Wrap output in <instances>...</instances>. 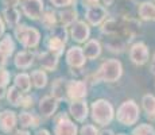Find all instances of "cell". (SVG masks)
Listing matches in <instances>:
<instances>
[{"instance_id":"cell-19","label":"cell","mask_w":155,"mask_h":135,"mask_svg":"<svg viewBox=\"0 0 155 135\" xmlns=\"http://www.w3.org/2000/svg\"><path fill=\"white\" fill-rule=\"evenodd\" d=\"M3 18H4V20H5V23H7L8 27L15 29L16 26H19L20 12L16 10V7L4 8V11H3Z\"/></svg>"},{"instance_id":"cell-26","label":"cell","mask_w":155,"mask_h":135,"mask_svg":"<svg viewBox=\"0 0 155 135\" xmlns=\"http://www.w3.org/2000/svg\"><path fill=\"white\" fill-rule=\"evenodd\" d=\"M142 107L144 110L147 118L151 120H155V96L153 95H144L142 99Z\"/></svg>"},{"instance_id":"cell-34","label":"cell","mask_w":155,"mask_h":135,"mask_svg":"<svg viewBox=\"0 0 155 135\" xmlns=\"http://www.w3.org/2000/svg\"><path fill=\"white\" fill-rule=\"evenodd\" d=\"M50 3H51L54 7H58V8L64 7V8H66V7H69V5H71L73 0H50Z\"/></svg>"},{"instance_id":"cell-8","label":"cell","mask_w":155,"mask_h":135,"mask_svg":"<svg viewBox=\"0 0 155 135\" xmlns=\"http://www.w3.org/2000/svg\"><path fill=\"white\" fill-rule=\"evenodd\" d=\"M130 59L135 65H144L148 61V47L143 42H136L130 49Z\"/></svg>"},{"instance_id":"cell-2","label":"cell","mask_w":155,"mask_h":135,"mask_svg":"<svg viewBox=\"0 0 155 135\" xmlns=\"http://www.w3.org/2000/svg\"><path fill=\"white\" fill-rule=\"evenodd\" d=\"M123 74V66L119 59L111 58L104 61L100 65L99 70L96 73V79L105 83H116Z\"/></svg>"},{"instance_id":"cell-42","label":"cell","mask_w":155,"mask_h":135,"mask_svg":"<svg viewBox=\"0 0 155 135\" xmlns=\"http://www.w3.org/2000/svg\"><path fill=\"white\" fill-rule=\"evenodd\" d=\"M151 72L155 74V54H154V57H153V61H151Z\"/></svg>"},{"instance_id":"cell-17","label":"cell","mask_w":155,"mask_h":135,"mask_svg":"<svg viewBox=\"0 0 155 135\" xmlns=\"http://www.w3.org/2000/svg\"><path fill=\"white\" fill-rule=\"evenodd\" d=\"M103 41L107 49L112 53H121L127 45V41H124L119 35H105L103 34Z\"/></svg>"},{"instance_id":"cell-6","label":"cell","mask_w":155,"mask_h":135,"mask_svg":"<svg viewBox=\"0 0 155 135\" xmlns=\"http://www.w3.org/2000/svg\"><path fill=\"white\" fill-rule=\"evenodd\" d=\"M86 91V84L81 80H70L66 83V96L70 101L84 100L88 93Z\"/></svg>"},{"instance_id":"cell-23","label":"cell","mask_w":155,"mask_h":135,"mask_svg":"<svg viewBox=\"0 0 155 135\" xmlns=\"http://www.w3.org/2000/svg\"><path fill=\"white\" fill-rule=\"evenodd\" d=\"M45 45H46L47 50H50V52H54L57 54H59L61 56L62 53H64V49H65V42L61 41L59 38H57L55 35L50 34L49 37L46 38V41H45Z\"/></svg>"},{"instance_id":"cell-39","label":"cell","mask_w":155,"mask_h":135,"mask_svg":"<svg viewBox=\"0 0 155 135\" xmlns=\"http://www.w3.org/2000/svg\"><path fill=\"white\" fill-rule=\"evenodd\" d=\"M10 135H30V133L26 130H18V131H15L14 134H10Z\"/></svg>"},{"instance_id":"cell-30","label":"cell","mask_w":155,"mask_h":135,"mask_svg":"<svg viewBox=\"0 0 155 135\" xmlns=\"http://www.w3.org/2000/svg\"><path fill=\"white\" fill-rule=\"evenodd\" d=\"M41 20H42V25L46 27V29H54L55 25H57L55 12H54V11H51V10H47L46 12L42 15Z\"/></svg>"},{"instance_id":"cell-41","label":"cell","mask_w":155,"mask_h":135,"mask_svg":"<svg viewBox=\"0 0 155 135\" xmlns=\"http://www.w3.org/2000/svg\"><path fill=\"white\" fill-rule=\"evenodd\" d=\"M101 3H103V5H107V7H109V5H112L113 0H101Z\"/></svg>"},{"instance_id":"cell-25","label":"cell","mask_w":155,"mask_h":135,"mask_svg":"<svg viewBox=\"0 0 155 135\" xmlns=\"http://www.w3.org/2000/svg\"><path fill=\"white\" fill-rule=\"evenodd\" d=\"M23 92L22 91H19V89L16 88V86H10V88L7 89V100H8V103L11 104V106H14V107H22V104H23Z\"/></svg>"},{"instance_id":"cell-27","label":"cell","mask_w":155,"mask_h":135,"mask_svg":"<svg viewBox=\"0 0 155 135\" xmlns=\"http://www.w3.org/2000/svg\"><path fill=\"white\" fill-rule=\"evenodd\" d=\"M30 77H31L32 85H34L37 89H42V88L46 86L47 74H46V72H45L43 69L42 70H41V69H38V70H32L31 74H30Z\"/></svg>"},{"instance_id":"cell-44","label":"cell","mask_w":155,"mask_h":135,"mask_svg":"<svg viewBox=\"0 0 155 135\" xmlns=\"http://www.w3.org/2000/svg\"><path fill=\"white\" fill-rule=\"evenodd\" d=\"M4 95H7V91H5V88H0V99H2Z\"/></svg>"},{"instance_id":"cell-1","label":"cell","mask_w":155,"mask_h":135,"mask_svg":"<svg viewBox=\"0 0 155 135\" xmlns=\"http://www.w3.org/2000/svg\"><path fill=\"white\" fill-rule=\"evenodd\" d=\"M91 116H92V120L96 124L101 126V127H105V126H108L113 120L115 111H113L112 104L108 100L99 99V100H94L92 103Z\"/></svg>"},{"instance_id":"cell-18","label":"cell","mask_w":155,"mask_h":135,"mask_svg":"<svg viewBox=\"0 0 155 135\" xmlns=\"http://www.w3.org/2000/svg\"><path fill=\"white\" fill-rule=\"evenodd\" d=\"M82 50H84V56L86 59H96L101 54V45L99 41L91 39L85 43Z\"/></svg>"},{"instance_id":"cell-15","label":"cell","mask_w":155,"mask_h":135,"mask_svg":"<svg viewBox=\"0 0 155 135\" xmlns=\"http://www.w3.org/2000/svg\"><path fill=\"white\" fill-rule=\"evenodd\" d=\"M58 101L54 96H45L39 101V112L45 118H50L55 113L57 108H58Z\"/></svg>"},{"instance_id":"cell-37","label":"cell","mask_w":155,"mask_h":135,"mask_svg":"<svg viewBox=\"0 0 155 135\" xmlns=\"http://www.w3.org/2000/svg\"><path fill=\"white\" fill-rule=\"evenodd\" d=\"M31 106H32V97L27 96V97L23 99V104H22V107L27 108V107H31Z\"/></svg>"},{"instance_id":"cell-12","label":"cell","mask_w":155,"mask_h":135,"mask_svg":"<svg viewBox=\"0 0 155 135\" xmlns=\"http://www.w3.org/2000/svg\"><path fill=\"white\" fill-rule=\"evenodd\" d=\"M70 35H71V39L76 41L77 43H84V42L89 39L91 29H89V26L86 25L84 20H77L74 25H71Z\"/></svg>"},{"instance_id":"cell-24","label":"cell","mask_w":155,"mask_h":135,"mask_svg":"<svg viewBox=\"0 0 155 135\" xmlns=\"http://www.w3.org/2000/svg\"><path fill=\"white\" fill-rule=\"evenodd\" d=\"M66 80L64 79H57L54 80L51 85V96H54L57 100H64L65 95H66Z\"/></svg>"},{"instance_id":"cell-7","label":"cell","mask_w":155,"mask_h":135,"mask_svg":"<svg viewBox=\"0 0 155 135\" xmlns=\"http://www.w3.org/2000/svg\"><path fill=\"white\" fill-rule=\"evenodd\" d=\"M43 0H22V10L31 20H38L43 15Z\"/></svg>"},{"instance_id":"cell-38","label":"cell","mask_w":155,"mask_h":135,"mask_svg":"<svg viewBox=\"0 0 155 135\" xmlns=\"http://www.w3.org/2000/svg\"><path fill=\"white\" fill-rule=\"evenodd\" d=\"M34 135H51V134H50L49 131L46 130V128H41V130H38Z\"/></svg>"},{"instance_id":"cell-31","label":"cell","mask_w":155,"mask_h":135,"mask_svg":"<svg viewBox=\"0 0 155 135\" xmlns=\"http://www.w3.org/2000/svg\"><path fill=\"white\" fill-rule=\"evenodd\" d=\"M132 135H155V130L150 124H139L132 130Z\"/></svg>"},{"instance_id":"cell-33","label":"cell","mask_w":155,"mask_h":135,"mask_svg":"<svg viewBox=\"0 0 155 135\" xmlns=\"http://www.w3.org/2000/svg\"><path fill=\"white\" fill-rule=\"evenodd\" d=\"M10 79H11V74L7 69L2 68L0 69V88H5L10 83Z\"/></svg>"},{"instance_id":"cell-10","label":"cell","mask_w":155,"mask_h":135,"mask_svg":"<svg viewBox=\"0 0 155 135\" xmlns=\"http://www.w3.org/2000/svg\"><path fill=\"white\" fill-rule=\"evenodd\" d=\"M85 56H84V50L80 46H71L69 50L66 52V64L73 69H78L82 68L85 65Z\"/></svg>"},{"instance_id":"cell-36","label":"cell","mask_w":155,"mask_h":135,"mask_svg":"<svg viewBox=\"0 0 155 135\" xmlns=\"http://www.w3.org/2000/svg\"><path fill=\"white\" fill-rule=\"evenodd\" d=\"M7 58H8V56L0 49V69L4 68V65L7 64Z\"/></svg>"},{"instance_id":"cell-40","label":"cell","mask_w":155,"mask_h":135,"mask_svg":"<svg viewBox=\"0 0 155 135\" xmlns=\"http://www.w3.org/2000/svg\"><path fill=\"white\" fill-rule=\"evenodd\" d=\"M4 29H5V26H4V22H3L2 16H0V38H2V35L4 34Z\"/></svg>"},{"instance_id":"cell-4","label":"cell","mask_w":155,"mask_h":135,"mask_svg":"<svg viewBox=\"0 0 155 135\" xmlns=\"http://www.w3.org/2000/svg\"><path fill=\"white\" fill-rule=\"evenodd\" d=\"M139 107L134 100H126L120 104L116 112V119L123 126H132L139 119Z\"/></svg>"},{"instance_id":"cell-16","label":"cell","mask_w":155,"mask_h":135,"mask_svg":"<svg viewBox=\"0 0 155 135\" xmlns=\"http://www.w3.org/2000/svg\"><path fill=\"white\" fill-rule=\"evenodd\" d=\"M35 57H37V54L31 50H23V52L16 53L14 58V64L18 69H28L34 64Z\"/></svg>"},{"instance_id":"cell-14","label":"cell","mask_w":155,"mask_h":135,"mask_svg":"<svg viewBox=\"0 0 155 135\" xmlns=\"http://www.w3.org/2000/svg\"><path fill=\"white\" fill-rule=\"evenodd\" d=\"M39 59V65L43 70H49V72H54L57 66H58V61H59V54H57L54 52H42L38 56Z\"/></svg>"},{"instance_id":"cell-3","label":"cell","mask_w":155,"mask_h":135,"mask_svg":"<svg viewBox=\"0 0 155 135\" xmlns=\"http://www.w3.org/2000/svg\"><path fill=\"white\" fill-rule=\"evenodd\" d=\"M14 35L16 38V41L26 49L37 47L41 42V32L34 27L26 25H19L15 27Z\"/></svg>"},{"instance_id":"cell-21","label":"cell","mask_w":155,"mask_h":135,"mask_svg":"<svg viewBox=\"0 0 155 135\" xmlns=\"http://www.w3.org/2000/svg\"><path fill=\"white\" fill-rule=\"evenodd\" d=\"M58 20L64 27L74 25L77 22V11L74 8H65L58 14Z\"/></svg>"},{"instance_id":"cell-9","label":"cell","mask_w":155,"mask_h":135,"mask_svg":"<svg viewBox=\"0 0 155 135\" xmlns=\"http://www.w3.org/2000/svg\"><path fill=\"white\" fill-rule=\"evenodd\" d=\"M85 18L89 22V25L92 26H99L104 22V19L107 18V10L103 5L99 4H92L86 8Z\"/></svg>"},{"instance_id":"cell-29","label":"cell","mask_w":155,"mask_h":135,"mask_svg":"<svg viewBox=\"0 0 155 135\" xmlns=\"http://www.w3.org/2000/svg\"><path fill=\"white\" fill-rule=\"evenodd\" d=\"M0 49L7 54L8 57L12 56V53L15 50V42H14L12 37H11L10 34L4 35V37L2 38V41H0Z\"/></svg>"},{"instance_id":"cell-28","label":"cell","mask_w":155,"mask_h":135,"mask_svg":"<svg viewBox=\"0 0 155 135\" xmlns=\"http://www.w3.org/2000/svg\"><path fill=\"white\" fill-rule=\"evenodd\" d=\"M18 120H19L20 126H22L23 128H30V127H37L38 124V120L37 118H35L32 113L30 112H22L19 113V116H18Z\"/></svg>"},{"instance_id":"cell-13","label":"cell","mask_w":155,"mask_h":135,"mask_svg":"<svg viewBox=\"0 0 155 135\" xmlns=\"http://www.w3.org/2000/svg\"><path fill=\"white\" fill-rule=\"evenodd\" d=\"M88 104L85 100H74L70 101L69 104V113L70 116L74 119L76 122H85V119L88 118Z\"/></svg>"},{"instance_id":"cell-5","label":"cell","mask_w":155,"mask_h":135,"mask_svg":"<svg viewBox=\"0 0 155 135\" xmlns=\"http://www.w3.org/2000/svg\"><path fill=\"white\" fill-rule=\"evenodd\" d=\"M54 135H78V128L66 113H59L55 118Z\"/></svg>"},{"instance_id":"cell-22","label":"cell","mask_w":155,"mask_h":135,"mask_svg":"<svg viewBox=\"0 0 155 135\" xmlns=\"http://www.w3.org/2000/svg\"><path fill=\"white\" fill-rule=\"evenodd\" d=\"M14 85L23 93H27L31 89V77L27 73H18L14 79Z\"/></svg>"},{"instance_id":"cell-45","label":"cell","mask_w":155,"mask_h":135,"mask_svg":"<svg viewBox=\"0 0 155 135\" xmlns=\"http://www.w3.org/2000/svg\"><path fill=\"white\" fill-rule=\"evenodd\" d=\"M89 3H91V5L92 4H97V2H99V0H88Z\"/></svg>"},{"instance_id":"cell-46","label":"cell","mask_w":155,"mask_h":135,"mask_svg":"<svg viewBox=\"0 0 155 135\" xmlns=\"http://www.w3.org/2000/svg\"><path fill=\"white\" fill-rule=\"evenodd\" d=\"M117 135H127V134H117Z\"/></svg>"},{"instance_id":"cell-32","label":"cell","mask_w":155,"mask_h":135,"mask_svg":"<svg viewBox=\"0 0 155 135\" xmlns=\"http://www.w3.org/2000/svg\"><path fill=\"white\" fill-rule=\"evenodd\" d=\"M78 135H100V133L93 124H84Z\"/></svg>"},{"instance_id":"cell-43","label":"cell","mask_w":155,"mask_h":135,"mask_svg":"<svg viewBox=\"0 0 155 135\" xmlns=\"http://www.w3.org/2000/svg\"><path fill=\"white\" fill-rule=\"evenodd\" d=\"M100 135H113L112 131H109V130H104V131H101Z\"/></svg>"},{"instance_id":"cell-20","label":"cell","mask_w":155,"mask_h":135,"mask_svg":"<svg viewBox=\"0 0 155 135\" xmlns=\"http://www.w3.org/2000/svg\"><path fill=\"white\" fill-rule=\"evenodd\" d=\"M138 14L143 20L154 22L155 20V4L150 2H143L138 7Z\"/></svg>"},{"instance_id":"cell-35","label":"cell","mask_w":155,"mask_h":135,"mask_svg":"<svg viewBox=\"0 0 155 135\" xmlns=\"http://www.w3.org/2000/svg\"><path fill=\"white\" fill-rule=\"evenodd\" d=\"M22 0H2V4L4 5V8H10V7H16Z\"/></svg>"},{"instance_id":"cell-11","label":"cell","mask_w":155,"mask_h":135,"mask_svg":"<svg viewBox=\"0 0 155 135\" xmlns=\"http://www.w3.org/2000/svg\"><path fill=\"white\" fill-rule=\"evenodd\" d=\"M16 112L11 110H3L0 112V131L4 134H11L16 127Z\"/></svg>"}]
</instances>
